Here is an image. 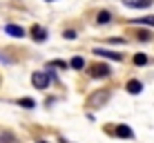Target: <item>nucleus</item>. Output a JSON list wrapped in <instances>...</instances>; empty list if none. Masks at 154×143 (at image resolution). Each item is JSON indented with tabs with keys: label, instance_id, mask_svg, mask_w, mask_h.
Returning <instances> with one entry per match:
<instances>
[{
	"label": "nucleus",
	"instance_id": "f257e3e1",
	"mask_svg": "<svg viewBox=\"0 0 154 143\" xmlns=\"http://www.w3.org/2000/svg\"><path fill=\"white\" fill-rule=\"evenodd\" d=\"M31 83H34L36 89H45L49 85V74L47 72H34L31 74Z\"/></svg>",
	"mask_w": 154,
	"mask_h": 143
},
{
	"label": "nucleus",
	"instance_id": "f03ea898",
	"mask_svg": "<svg viewBox=\"0 0 154 143\" xmlns=\"http://www.w3.org/2000/svg\"><path fill=\"white\" fill-rule=\"evenodd\" d=\"M109 72H112V70H109L105 63H103V65H92V70H89V74H92L94 78H105V76H109Z\"/></svg>",
	"mask_w": 154,
	"mask_h": 143
},
{
	"label": "nucleus",
	"instance_id": "7ed1b4c3",
	"mask_svg": "<svg viewBox=\"0 0 154 143\" xmlns=\"http://www.w3.org/2000/svg\"><path fill=\"white\" fill-rule=\"evenodd\" d=\"M109 98V92H96L89 96V107H98L100 103H105V101Z\"/></svg>",
	"mask_w": 154,
	"mask_h": 143
},
{
	"label": "nucleus",
	"instance_id": "20e7f679",
	"mask_svg": "<svg viewBox=\"0 0 154 143\" xmlns=\"http://www.w3.org/2000/svg\"><path fill=\"white\" fill-rule=\"evenodd\" d=\"M94 54L109 58V61H123V54H116V51H107V49H94Z\"/></svg>",
	"mask_w": 154,
	"mask_h": 143
},
{
	"label": "nucleus",
	"instance_id": "39448f33",
	"mask_svg": "<svg viewBox=\"0 0 154 143\" xmlns=\"http://www.w3.org/2000/svg\"><path fill=\"white\" fill-rule=\"evenodd\" d=\"M5 31H7L9 36H14V38H23V36H25V29L18 27V25H7V27H5Z\"/></svg>",
	"mask_w": 154,
	"mask_h": 143
},
{
	"label": "nucleus",
	"instance_id": "423d86ee",
	"mask_svg": "<svg viewBox=\"0 0 154 143\" xmlns=\"http://www.w3.org/2000/svg\"><path fill=\"white\" fill-rule=\"evenodd\" d=\"M125 5L132 7V9H145V7L152 5V0H125Z\"/></svg>",
	"mask_w": 154,
	"mask_h": 143
},
{
	"label": "nucleus",
	"instance_id": "0eeeda50",
	"mask_svg": "<svg viewBox=\"0 0 154 143\" xmlns=\"http://www.w3.org/2000/svg\"><path fill=\"white\" fill-rule=\"evenodd\" d=\"M31 36H34V40H38V43H42V40L47 38V31L42 29V27H38V25H34V27H31Z\"/></svg>",
	"mask_w": 154,
	"mask_h": 143
},
{
	"label": "nucleus",
	"instance_id": "6e6552de",
	"mask_svg": "<svg viewBox=\"0 0 154 143\" xmlns=\"http://www.w3.org/2000/svg\"><path fill=\"white\" fill-rule=\"evenodd\" d=\"M125 89H127L130 94H141V92H143V83H139V81H130V83L125 85Z\"/></svg>",
	"mask_w": 154,
	"mask_h": 143
},
{
	"label": "nucleus",
	"instance_id": "1a4fd4ad",
	"mask_svg": "<svg viewBox=\"0 0 154 143\" xmlns=\"http://www.w3.org/2000/svg\"><path fill=\"white\" fill-rule=\"evenodd\" d=\"M116 134L123 136V139H132V136H134V134H132V130L127 128V125H119V128H116Z\"/></svg>",
	"mask_w": 154,
	"mask_h": 143
},
{
	"label": "nucleus",
	"instance_id": "9d476101",
	"mask_svg": "<svg viewBox=\"0 0 154 143\" xmlns=\"http://www.w3.org/2000/svg\"><path fill=\"white\" fill-rule=\"evenodd\" d=\"M109 20H112V14H109V11H98V16H96L98 25H107Z\"/></svg>",
	"mask_w": 154,
	"mask_h": 143
},
{
	"label": "nucleus",
	"instance_id": "9b49d317",
	"mask_svg": "<svg viewBox=\"0 0 154 143\" xmlns=\"http://www.w3.org/2000/svg\"><path fill=\"white\" fill-rule=\"evenodd\" d=\"M69 67H74V70H83V67H85V61H83L81 56H76V58H72Z\"/></svg>",
	"mask_w": 154,
	"mask_h": 143
},
{
	"label": "nucleus",
	"instance_id": "f8f14e48",
	"mask_svg": "<svg viewBox=\"0 0 154 143\" xmlns=\"http://www.w3.org/2000/svg\"><path fill=\"white\" fill-rule=\"evenodd\" d=\"M18 105H23V107L31 110V107H36V101H34V98H18Z\"/></svg>",
	"mask_w": 154,
	"mask_h": 143
},
{
	"label": "nucleus",
	"instance_id": "ddd939ff",
	"mask_svg": "<svg viewBox=\"0 0 154 143\" xmlns=\"http://www.w3.org/2000/svg\"><path fill=\"white\" fill-rule=\"evenodd\" d=\"M145 63H147L145 54H134V65H145Z\"/></svg>",
	"mask_w": 154,
	"mask_h": 143
},
{
	"label": "nucleus",
	"instance_id": "4468645a",
	"mask_svg": "<svg viewBox=\"0 0 154 143\" xmlns=\"http://www.w3.org/2000/svg\"><path fill=\"white\" fill-rule=\"evenodd\" d=\"M136 38H139V40H143V43H147V40H150V31L141 29V31H139V36H136Z\"/></svg>",
	"mask_w": 154,
	"mask_h": 143
},
{
	"label": "nucleus",
	"instance_id": "2eb2a0df",
	"mask_svg": "<svg viewBox=\"0 0 154 143\" xmlns=\"http://www.w3.org/2000/svg\"><path fill=\"white\" fill-rule=\"evenodd\" d=\"M139 23H143V25H150V27H154V16H145V18H139Z\"/></svg>",
	"mask_w": 154,
	"mask_h": 143
},
{
	"label": "nucleus",
	"instance_id": "dca6fc26",
	"mask_svg": "<svg viewBox=\"0 0 154 143\" xmlns=\"http://www.w3.org/2000/svg\"><path fill=\"white\" fill-rule=\"evenodd\" d=\"M51 67H60V70H67V63H65V61H54V63H51Z\"/></svg>",
	"mask_w": 154,
	"mask_h": 143
},
{
	"label": "nucleus",
	"instance_id": "f3484780",
	"mask_svg": "<svg viewBox=\"0 0 154 143\" xmlns=\"http://www.w3.org/2000/svg\"><path fill=\"white\" fill-rule=\"evenodd\" d=\"M65 38H67V40H74V38H76V31H74V29H67V31H65Z\"/></svg>",
	"mask_w": 154,
	"mask_h": 143
},
{
	"label": "nucleus",
	"instance_id": "a211bd4d",
	"mask_svg": "<svg viewBox=\"0 0 154 143\" xmlns=\"http://www.w3.org/2000/svg\"><path fill=\"white\" fill-rule=\"evenodd\" d=\"M38 143H45V141H38Z\"/></svg>",
	"mask_w": 154,
	"mask_h": 143
}]
</instances>
